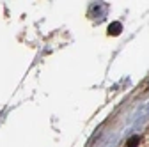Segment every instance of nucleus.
Returning a JSON list of instances; mask_svg holds the SVG:
<instances>
[{
  "mask_svg": "<svg viewBox=\"0 0 149 147\" xmlns=\"http://www.w3.org/2000/svg\"><path fill=\"white\" fill-rule=\"evenodd\" d=\"M108 30H110V34L117 35V34H119V30H121V25H119V23H116V25H110V28H108Z\"/></svg>",
  "mask_w": 149,
  "mask_h": 147,
  "instance_id": "f257e3e1",
  "label": "nucleus"
},
{
  "mask_svg": "<svg viewBox=\"0 0 149 147\" xmlns=\"http://www.w3.org/2000/svg\"><path fill=\"white\" fill-rule=\"evenodd\" d=\"M137 142H139V138H137V137H133V138H132V142H130L128 145H130V147H137V145H135Z\"/></svg>",
  "mask_w": 149,
  "mask_h": 147,
  "instance_id": "f03ea898",
  "label": "nucleus"
}]
</instances>
